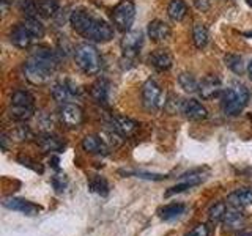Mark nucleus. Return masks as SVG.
Here are the masks:
<instances>
[{
	"label": "nucleus",
	"mask_w": 252,
	"mask_h": 236,
	"mask_svg": "<svg viewBox=\"0 0 252 236\" xmlns=\"http://www.w3.org/2000/svg\"><path fill=\"white\" fill-rule=\"evenodd\" d=\"M71 27L79 35L94 43H107L114 38V29L104 19L93 16L85 8H76L69 16Z\"/></svg>",
	"instance_id": "obj_1"
},
{
	"label": "nucleus",
	"mask_w": 252,
	"mask_h": 236,
	"mask_svg": "<svg viewBox=\"0 0 252 236\" xmlns=\"http://www.w3.org/2000/svg\"><path fill=\"white\" fill-rule=\"evenodd\" d=\"M59 66V57L52 49L39 46L32 51L30 57L24 63V76L33 85H43L51 79Z\"/></svg>",
	"instance_id": "obj_2"
},
{
	"label": "nucleus",
	"mask_w": 252,
	"mask_h": 236,
	"mask_svg": "<svg viewBox=\"0 0 252 236\" xmlns=\"http://www.w3.org/2000/svg\"><path fill=\"white\" fill-rule=\"evenodd\" d=\"M249 101V90L240 82H232L222 93V110L228 117H235L241 114Z\"/></svg>",
	"instance_id": "obj_3"
},
{
	"label": "nucleus",
	"mask_w": 252,
	"mask_h": 236,
	"mask_svg": "<svg viewBox=\"0 0 252 236\" xmlns=\"http://www.w3.org/2000/svg\"><path fill=\"white\" fill-rule=\"evenodd\" d=\"M76 65L81 68L85 74L96 76L102 69V59L98 49L92 44H81L74 49Z\"/></svg>",
	"instance_id": "obj_4"
},
{
	"label": "nucleus",
	"mask_w": 252,
	"mask_h": 236,
	"mask_svg": "<svg viewBox=\"0 0 252 236\" xmlns=\"http://www.w3.org/2000/svg\"><path fill=\"white\" fill-rule=\"evenodd\" d=\"M8 114L16 121H27L35 114V98L26 90H18L13 93Z\"/></svg>",
	"instance_id": "obj_5"
},
{
	"label": "nucleus",
	"mask_w": 252,
	"mask_h": 236,
	"mask_svg": "<svg viewBox=\"0 0 252 236\" xmlns=\"http://www.w3.org/2000/svg\"><path fill=\"white\" fill-rule=\"evenodd\" d=\"M134 18H136V5L132 0H120L112 10V21L117 30L129 31Z\"/></svg>",
	"instance_id": "obj_6"
},
{
	"label": "nucleus",
	"mask_w": 252,
	"mask_h": 236,
	"mask_svg": "<svg viewBox=\"0 0 252 236\" xmlns=\"http://www.w3.org/2000/svg\"><path fill=\"white\" fill-rule=\"evenodd\" d=\"M142 102H144V107L147 110H158L165 104V98L161 87L153 79H148L142 87Z\"/></svg>",
	"instance_id": "obj_7"
},
{
	"label": "nucleus",
	"mask_w": 252,
	"mask_h": 236,
	"mask_svg": "<svg viewBox=\"0 0 252 236\" xmlns=\"http://www.w3.org/2000/svg\"><path fill=\"white\" fill-rule=\"evenodd\" d=\"M142 44H144V33H142L140 30L126 31L125 38L122 39L123 57L128 60H134L139 55Z\"/></svg>",
	"instance_id": "obj_8"
},
{
	"label": "nucleus",
	"mask_w": 252,
	"mask_h": 236,
	"mask_svg": "<svg viewBox=\"0 0 252 236\" xmlns=\"http://www.w3.org/2000/svg\"><path fill=\"white\" fill-rule=\"evenodd\" d=\"M79 94H81V88H77L76 84L71 81L59 82L52 87V98L57 102H60V104L73 102Z\"/></svg>",
	"instance_id": "obj_9"
},
{
	"label": "nucleus",
	"mask_w": 252,
	"mask_h": 236,
	"mask_svg": "<svg viewBox=\"0 0 252 236\" xmlns=\"http://www.w3.org/2000/svg\"><path fill=\"white\" fill-rule=\"evenodd\" d=\"M60 120L68 128H77L84 120V112L74 102H66L60 107Z\"/></svg>",
	"instance_id": "obj_10"
},
{
	"label": "nucleus",
	"mask_w": 252,
	"mask_h": 236,
	"mask_svg": "<svg viewBox=\"0 0 252 236\" xmlns=\"http://www.w3.org/2000/svg\"><path fill=\"white\" fill-rule=\"evenodd\" d=\"M110 128H112V131L120 137H132L139 129V123L131 120L128 117L117 115V117H112V120H110Z\"/></svg>",
	"instance_id": "obj_11"
},
{
	"label": "nucleus",
	"mask_w": 252,
	"mask_h": 236,
	"mask_svg": "<svg viewBox=\"0 0 252 236\" xmlns=\"http://www.w3.org/2000/svg\"><path fill=\"white\" fill-rule=\"evenodd\" d=\"M2 205L6 209L19 211V212H22V214H27V216H35L41 211V208L36 206L35 203H32L29 200H24V199H18V197H6V199H3Z\"/></svg>",
	"instance_id": "obj_12"
},
{
	"label": "nucleus",
	"mask_w": 252,
	"mask_h": 236,
	"mask_svg": "<svg viewBox=\"0 0 252 236\" xmlns=\"http://www.w3.org/2000/svg\"><path fill=\"white\" fill-rule=\"evenodd\" d=\"M222 91V84H220V79L218 76L208 74L202 79V82L199 84V93L203 99H211L218 96V94Z\"/></svg>",
	"instance_id": "obj_13"
},
{
	"label": "nucleus",
	"mask_w": 252,
	"mask_h": 236,
	"mask_svg": "<svg viewBox=\"0 0 252 236\" xmlns=\"http://www.w3.org/2000/svg\"><path fill=\"white\" fill-rule=\"evenodd\" d=\"M148 61L156 71H161V73H164V71H169L172 68L173 57H172V54L167 49H156V51H153L152 54H150Z\"/></svg>",
	"instance_id": "obj_14"
},
{
	"label": "nucleus",
	"mask_w": 252,
	"mask_h": 236,
	"mask_svg": "<svg viewBox=\"0 0 252 236\" xmlns=\"http://www.w3.org/2000/svg\"><path fill=\"white\" fill-rule=\"evenodd\" d=\"M33 35L30 33L29 29L24 26V24H18V26H14L11 33H10V41L16 46L19 47V49H27L30 47L32 41H33Z\"/></svg>",
	"instance_id": "obj_15"
},
{
	"label": "nucleus",
	"mask_w": 252,
	"mask_h": 236,
	"mask_svg": "<svg viewBox=\"0 0 252 236\" xmlns=\"http://www.w3.org/2000/svg\"><path fill=\"white\" fill-rule=\"evenodd\" d=\"M147 31H148V36L152 41L155 43H162L165 39L170 38V27L165 24L164 21H159V19H155L148 24L147 27Z\"/></svg>",
	"instance_id": "obj_16"
},
{
	"label": "nucleus",
	"mask_w": 252,
	"mask_h": 236,
	"mask_svg": "<svg viewBox=\"0 0 252 236\" xmlns=\"http://www.w3.org/2000/svg\"><path fill=\"white\" fill-rule=\"evenodd\" d=\"M203 175L200 172H192V173H189V175H185L183 181L178 184H175L173 187H170L167 192H165V197H170V195H175V194H180V192H185L186 189H191L192 186H197V184H200L202 181H203Z\"/></svg>",
	"instance_id": "obj_17"
},
{
	"label": "nucleus",
	"mask_w": 252,
	"mask_h": 236,
	"mask_svg": "<svg viewBox=\"0 0 252 236\" xmlns=\"http://www.w3.org/2000/svg\"><path fill=\"white\" fill-rule=\"evenodd\" d=\"M38 145L44 153H59L65 147V142L51 132H44L38 137Z\"/></svg>",
	"instance_id": "obj_18"
},
{
	"label": "nucleus",
	"mask_w": 252,
	"mask_h": 236,
	"mask_svg": "<svg viewBox=\"0 0 252 236\" xmlns=\"http://www.w3.org/2000/svg\"><path fill=\"white\" fill-rule=\"evenodd\" d=\"M90 94L96 104L107 107L109 106V82L106 79H98V81L92 85Z\"/></svg>",
	"instance_id": "obj_19"
},
{
	"label": "nucleus",
	"mask_w": 252,
	"mask_h": 236,
	"mask_svg": "<svg viewBox=\"0 0 252 236\" xmlns=\"http://www.w3.org/2000/svg\"><path fill=\"white\" fill-rule=\"evenodd\" d=\"M183 114L186 115V118H189V120H192V121H202L208 117V110L205 109L199 101L189 99V101H185Z\"/></svg>",
	"instance_id": "obj_20"
},
{
	"label": "nucleus",
	"mask_w": 252,
	"mask_h": 236,
	"mask_svg": "<svg viewBox=\"0 0 252 236\" xmlns=\"http://www.w3.org/2000/svg\"><path fill=\"white\" fill-rule=\"evenodd\" d=\"M82 148L87 153L92 154H102L106 156L109 153V147L106 145V142L101 139V136H87L82 140Z\"/></svg>",
	"instance_id": "obj_21"
},
{
	"label": "nucleus",
	"mask_w": 252,
	"mask_h": 236,
	"mask_svg": "<svg viewBox=\"0 0 252 236\" xmlns=\"http://www.w3.org/2000/svg\"><path fill=\"white\" fill-rule=\"evenodd\" d=\"M227 202L236 208L249 206V205H252V189H249V187L236 189L235 192H232L227 197Z\"/></svg>",
	"instance_id": "obj_22"
},
{
	"label": "nucleus",
	"mask_w": 252,
	"mask_h": 236,
	"mask_svg": "<svg viewBox=\"0 0 252 236\" xmlns=\"http://www.w3.org/2000/svg\"><path fill=\"white\" fill-rule=\"evenodd\" d=\"M240 209L241 208H236V206H232L227 209L225 216L222 219L224 227L227 230H240V228L244 225V214Z\"/></svg>",
	"instance_id": "obj_23"
},
{
	"label": "nucleus",
	"mask_w": 252,
	"mask_h": 236,
	"mask_svg": "<svg viewBox=\"0 0 252 236\" xmlns=\"http://www.w3.org/2000/svg\"><path fill=\"white\" fill-rule=\"evenodd\" d=\"M167 14L172 21L180 22L186 18L188 14V5L185 0H170V3L167 6Z\"/></svg>",
	"instance_id": "obj_24"
},
{
	"label": "nucleus",
	"mask_w": 252,
	"mask_h": 236,
	"mask_svg": "<svg viewBox=\"0 0 252 236\" xmlns=\"http://www.w3.org/2000/svg\"><path fill=\"white\" fill-rule=\"evenodd\" d=\"M36 10L41 18H52L59 11V0H36Z\"/></svg>",
	"instance_id": "obj_25"
},
{
	"label": "nucleus",
	"mask_w": 252,
	"mask_h": 236,
	"mask_svg": "<svg viewBox=\"0 0 252 236\" xmlns=\"http://www.w3.org/2000/svg\"><path fill=\"white\" fill-rule=\"evenodd\" d=\"M185 211H186L185 205H181V203H170V205H165V206L159 211V214H161L162 220H167V222H169V220L178 219Z\"/></svg>",
	"instance_id": "obj_26"
},
{
	"label": "nucleus",
	"mask_w": 252,
	"mask_h": 236,
	"mask_svg": "<svg viewBox=\"0 0 252 236\" xmlns=\"http://www.w3.org/2000/svg\"><path fill=\"white\" fill-rule=\"evenodd\" d=\"M208 30L205 26H202V24H195V26L192 27V41L195 44L197 49H202V47H205L208 44Z\"/></svg>",
	"instance_id": "obj_27"
},
{
	"label": "nucleus",
	"mask_w": 252,
	"mask_h": 236,
	"mask_svg": "<svg viewBox=\"0 0 252 236\" xmlns=\"http://www.w3.org/2000/svg\"><path fill=\"white\" fill-rule=\"evenodd\" d=\"M89 187H90L92 192L98 194L101 197H106L109 194V184H107V181L102 178V177H98V175H93L89 179Z\"/></svg>",
	"instance_id": "obj_28"
},
{
	"label": "nucleus",
	"mask_w": 252,
	"mask_h": 236,
	"mask_svg": "<svg viewBox=\"0 0 252 236\" xmlns=\"http://www.w3.org/2000/svg\"><path fill=\"white\" fill-rule=\"evenodd\" d=\"M178 84H180L181 88H183L185 91H188V93L199 91V82H197L194 79V76L189 74V73H181L178 76Z\"/></svg>",
	"instance_id": "obj_29"
},
{
	"label": "nucleus",
	"mask_w": 252,
	"mask_h": 236,
	"mask_svg": "<svg viewBox=\"0 0 252 236\" xmlns=\"http://www.w3.org/2000/svg\"><path fill=\"white\" fill-rule=\"evenodd\" d=\"M224 61H225V66L230 68L235 74L241 76L244 73V61H243V59L240 57V55H236V54H227L225 57H224Z\"/></svg>",
	"instance_id": "obj_30"
},
{
	"label": "nucleus",
	"mask_w": 252,
	"mask_h": 236,
	"mask_svg": "<svg viewBox=\"0 0 252 236\" xmlns=\"http://www.w3.org/2000/svg\"><path fill=\"white\" fill-rule=\"evenodd\" d=\"M22 24L29 29V31H30L32 35H33V38H35V39L43 38V36H44V33H46L44 26H43L41 22L38 21V18H27V19L24 21Z\"/></svg>",
	"instance_id": "obj_31"
},
{
	"label": "nucleus",
	"mask_w": 252,
	"mask_h": 236,
	"mask_svg": "<svg viewBox=\"0 0 252 236\" xmlns=\"http://www.w3.org/2000/svg\"><path fill=\"white\" fill-rule=\"evenodd\" d=\"M227 209L228 208H227V205L224 202H218L208 209V219L211 220V222H219V220L224 219Z\"/></svg>",
	"instance_id": "obj_32"
},
{
	"label": "nucleus",
	"mask_w": 252,
	"mask_h": 236,
	"mask_svg": "<svg viewBox=\"0 0 252 236\" xmlns=\"http://www.w3.org/2000/svg\"><path fill=\"white\" fill-rule=\"evenodd\" d=\"M18 6L27 18H36L38 16L36 0H18Z\"/></svg>",
	"instance_id": "obj_33"
},
{
	"label": "nucleus",
	"mask_w": 252,
	"mask_h": 236,
	"mask_svg": "<svg viewBox=\"0 0 252 236\" xmlns=\"http://www.w3.org/2000/svg\"><path fill=\"white\" fill-rule=\"evenodd\" d=\"M183 106H185V101L181 99L177 94H169V98L165 99V104L164 107L169 110L170 114H175L178 110H183Z\"/></svg>",
	"instance_id": "obj_34"
},
{
	"label": "nucleus",
	"mask_w": 252,
	"mask_h": 236,
	"mask_svg": "<svg viewBox=\"0 0 252 236\" xmlns=\"http://www.w3.org/2000/svg\"><path fill=\"white\" fill-rule=\"evenodd\" d=\"M66 184H68V179H66L65 173L59 172V173H55V175L52 177V186H54V189L57 192H63V191H65Z\"/></svg>",
	"instance_id": "obj_35"
},
{
	"label": "nucleus",
	"mask_w": 252,
	"mask_h": 236,
	"mask_svg": "<svg viewBox=\"0 0 252 236\" xmlns=\"http://www.w3.org/2000/svg\"><path fill=\"white\" fill-rule=\"evenodd\" d=\"M14 136L19 140H29L33 134H32V131L29 129V126H19V128H16Z\"/></svg>",
	"instance_id": "obj_36"
},
{
	"label": "nucleus",
	"mask_w": 252,
	"mask_h": 236,
	"mask_svg": "<svg viewBox=\"0 0 252 236\" xmlns=\"http://www.w3.org/2000/svg\"><path fill=\"white\" fill-rule=\"evenodd\" d=\"M134 177L144 178V179H152V181H161L165 178V175H158V173H147V172H132Z\"/></svg>",
	"instance_id": "obj_37"
},
{
	"label": "nucleus",
	"mask_w": 252,
	"mask_h": 236,
	"mask_svg": "<svg viewBox=\"0 0 252 236\" xmlns=\"http://www.w3.org/2000/svg\"><path fill=\"white\" fill-rule=\"evenodd\" d=\"M185 236H208V227L207 225H195L192 230H189Z\"/></svg>",
	"instance_id": "obj_38"
},
{
	"label": "nucleus",
	"mask_w": 252,
	"mask_h": 236,
	"mask_svg": "<svg viewBox=\"0 0 252 236\" xmlns=\"http://www.w3.org/2000/svg\"><path fill=\"white\" fill-rule=\"evenodd\" d=\"M192 2L197 8H199V10H208V6H210L208 0H192Z\"/></svg>",
	"instance_id": "obj_39"
},
{
	"label": "nucleus",
	"mask_w": 252,
	"mask_h": 236,
	"mask_svg": "<svg viewBox=\"0 0 252 236\" xmlns=\"http://www.w3.org/2000/svg\"><path fill=\"white\" fill-rule=\"evenodd\" d=\"M0 3H2V13L5 16L8 13V5H10V2H8V0H0Z\"/></svg>",
	"instance_id": "obj_40"
},
{
	"label": "nucleus",
	"mask_w": 252,
	"mask_h": 236,
	"mask_svg": "<svg viewBox=\"0 0 252 236\" xmlns=\"http://www.w3.org/2000/svg\"><path fill=\"white\" fill-rule=\"evenodd\" d=\"M248 73H249V77H251V81H252V60H251L249 66H248Z\"/></svg>",
	"instance_id": "obj_41"
},
{
	"label": "nucleus",
	"mask_w": 252,
	"mask_h": 236,
	"mask_svg": "<svg viewBox=\"0 0 252 236\" xmlns=\"http://www.w3.org/2000/svg\"><path fill=\"white\" fill-rule=\"evenodd\" d=\"M240 236H252V232H244V233H241Z\"/></svg>",
	"instance_id": "obj_42"
},
{
	"label": "nucleus",
	"mask_w": 252,
	"mask_h": 236,
	"mask_svg": "<svg viewBox=\"0 0 252 236\" xmlns=\"http://www.w3.org/2000/svg\"><path fill=\"white\" fill-rule=\"evenodd\" d=\"M244 35H246V36H252V31H249V33H244Z\"/></svg>",
	"instance_id": "obj_43"
},
{
	"label": "nucleus",
	"mask_w": 252,
	"mask_h": 236,
	"mask_svg": "<svg viewBox=\"0 0 252 236\" xmlns=\"http://www.w3.org/2000/svg\"><path fill=\"white\" fill-rule=\"evenodd\" d=\"M246 2H248V3H249L251 6H252V0H246Z\"/></svg>",
	"instance_id": "obj_44"
}]
</instances>
